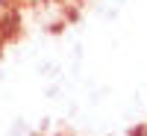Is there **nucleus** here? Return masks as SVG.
Returning a JSON list of instances; mask_svg holds the SVG:
<instances>
[]
</instances>
